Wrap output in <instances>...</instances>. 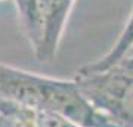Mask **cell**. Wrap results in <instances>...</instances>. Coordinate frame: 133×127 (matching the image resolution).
Wrapping results in <instances>:
<instances>
[{"instance_id": "obj_9", "label": "cell", "mask_w": 133, "mask_h": 127, "mask_svg": "<svg viewBox=\"0 0 133 127\" xmlns=\"http://www.w3.org/2000/svg\"><path fill=\"white\" fill-rule=\"evenodd\" d=\"M2 104H3V101H2V99H0V106H2Z\"/></svg>"}, {"instance_id": "obj_7", "label": "cell", "mask_w": 133, "mask_h": 127, "mask_svg": "<svg viewBox=\"0 0 133 127\" xmlns=\"http://www.w3.org/2000/svg\"><path fill=\"white\" fill-rule=\"evenodd\" d=\"M34 127H80L71 120L62 117L52 111H37L36 126Z\"/></svg>"}, {"instance_id": "obj_10", "label": "cell", "mask_w": 133, "mask_h": 127, "mask_svg": "<svg viewBox=\"0 0 133 127\" xmlns=\"http://www.w3.org/2000/svg\"><path fill=\"white\" fill-rule=\"evenodd\" d=\"M0 2H2V0H0Z\"/></svg>"}, {"instance_id": "obj_5", "label": "cell", "mask_w": 133, "mask_h": 127, "mask_svg": "<svg viewBox=\"0 0 133 127\" xmlns=\"http://www.w3.org/2000/svg\"><path fill=\"white\" fill-rule=\"evenodd\" d=\"M133 50V10L130 16H129L127 22L124 25L121 34L118 36L117 42L114 43V46L108 50L107 55L99 58L98 61L87 64V65L81 66L86 71H107L111 70L120 64L124 58H127L130 52Z\"/></svg>"}, {"instance_id": "obj_6", "label": "cell", "mask_w": 133, "mask_h": 127, "mask_svg": "<svg viewBox=\"0 0 133 127\" xmlns=\"http://www.w3.org/2000/svg\"><path fill=\"white\" fill-rule=\"evenodd\" d=\"M37 111L3 101L0 106V127H34Z\"/></svg>"}, {"instance_id": "obj_8", "label": "cell", "mask_w": 133, "mask_h": 127, "mask_svg": "<svg viewBox=\"0 0 133 127\" xmlns=\"http://www.w3.org/2000/svg\"><path fill=\"white\" fill-rule=\"evenodd\" d=\"M117 66H118V68H121V70H124L126 72H129V74L133 75V52L130 53L127 58H124V59L120 62Z\"/></svg>"}, {"instance_id": "obj_1", "label": "cell", "mask_w": 133, "mask_h": 127, "mask_svg": "<svg viewBox=\"0 0 133 127\" xmlns=\"http://www.w3.org/2000/svg\"><path fill=\"white\" fill-rule=\"evenodd\" d=\"M86 98L120 127H133V75L114 66L107 71H77Z\"/></svg>"}, {"instance_id": "obj_4", "label": "cell", "mask_w": 133, "mask_h": 127, "mask_svg": "<svg viewBox=\"0 0 133 127\" xmlns=\"http://www.w3.org/2000/svg\"><path fill=\"white\" fill-rule=\"evenodd\" d=\"M14 3L19 27L36 55L44 37L48 0H14Z\"/></svg>"}, {"instance_id": "obj_3", "label": "cell", "mask_w": 133, "mask_h": 127, "mask_svg": "<svg viewBox=\"0 0 133 127\" xmlns=\"http://www.w3.org/2000/svg\"><path fill=\"white\" fill-rule=\"evenodd\" d=\"M76 0H48V18L42 46L36 53L40 62H48L56 56L70 14Z\"/></svg>"}, {"instance_id": "obj_2", "label": "cell", "mask_w": 133, "mask_h": 127, "mask_svg": "<svg viewBox=\"0 0 133 127\" xmlns=\"http://www.w3.org/2000/svg\"><path fill=\"white\" fill-rule=\"evenodd\" d=\"M53 77L0 62V99L42 111L46 106Z\"/></svg>"}]
</instances>
